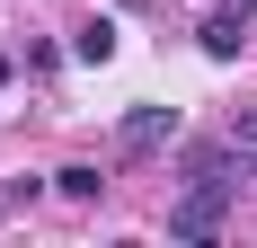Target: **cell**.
Segmentation results:
<instances>
[{"instance_id":"3957f363","label":"cell","mask_w":257,"mask_h":248,"mask_svg":"<svg viewBox=\"0 0 257 248\" xmlns=\"http://www.w3.org/2000/svg\"><path fill=\"white\" fill-rule=\"evenodd\" d=\"M71 53H80V62H106V53H115V27H106V18H80L71 27Z\"/></svg>"},{"instance_id":"6da1fadb","label":"cell","mask_w":257,"mask_h":248,"mask_svg":"<svg viewBox=\"0 0 257 248\" xmlns=\"http://www.w3.org/2000/svg\"><path fill=\"white\" fill-rule=\"evenodd\" d=\"M231 186H239V177L222 169V151H204V160H195V186H186L178 213H169V239H213L222 213H231Z\"/></svg>"},{"instance_id":"7a4b0ae2","label":"cell","mask_w":257,"mask_h":248,"mask_svg":"<svg viewBox=\"0 0 257 248\" xmlns=\"http://www.w3.org/2000/svg\"><path fill=\"white\" fill-rule=\"evenodd\" d=\"M169 133H178V115H169V106H133V115H124V151H160Z\"/></svg>"},{"instance_id":"8992f818","label":"cell","mask_w":257,"mask_h":248,"mask_svg":"<svg viewBox=\"0 0 257 248\" xmlns=\"http://www.w3.org/2000/svg\"><path fill=\"white\" fill-rule=\"evenodd\" d=\"M231 151H248V160H257V124H239V133H231Z\"/></svg>"},{"instance_id":"277c9868","label":"cell","mask_w":257,"mask_h":248,"mask_svg":"<svg viewBox=\"0 0 257 248\" xmlns=\"http://www.w3.org/2000/svg\"><path fill=\"white\" fill-rule=\"evenodd\" d=\"M239 27H248L239 9H222V18H204V53H213V62H231V53H239Z\"/></svg>"},{"instance_id":"52a82bcc","label":"cell","mask_w":257,"mask_h":248,"mask_svg":"<svg viewBox=\"0 0 257 248\" xmlns=\"http://www.w3.org/2000/svg\"><path fill=\"white\" fill-rule=\"evenodd\" d=\"M231 9H239V18H257V0H231Z\"/></svg>"},{"instance_id":"ba28073f","label":"cell","mask_w":257,"mask_h":248,"mask_svg":"<svg viewBox=\"0 0 257 248\" xmlns=\"http://www.w3.org/2000/svg\"><path fill=\"white\" fill-rule=\"evenodd\" d=\"M0 89H9V53H0Z\"/></svg>"},{"instance_id":"5b68a950","label":"cell","mask_w":257,"mask_h":248,"mask_svg":"<svg viewBox=\"0 0 257 248\" xmlns=\"http://www.w3.org/2000/svg\"><path fill=\"white\" fill-rule=\"evenodd\" d=\"M53 186H62V195H80V204H89V195H98V186H106V177L89 169V160H71V169H53Z\"/></svg>"}]
</instances>
